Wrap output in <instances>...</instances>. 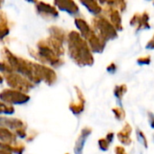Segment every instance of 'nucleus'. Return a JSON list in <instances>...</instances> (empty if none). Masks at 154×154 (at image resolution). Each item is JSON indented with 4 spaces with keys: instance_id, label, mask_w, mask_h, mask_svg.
Masks as SVG:
<instances>
[{
    "instance_id": "obj_13",
    "label": "nucleus",
    "mask_w": 154,
    "mask_h": 154,
    "mask_svg": "<svg viewBox=\"0 0 154 154\" xmlns=\"http://www.w3.org/2000/svg\"><path fill=\"white\" fill-rule=\"evenodd\" d=\"M92 133V128L86 126L84 127L81 132L80 134L79 135L76 143H75V147H74V152L75 154H82L83 153V149H84V145L86 143V141L88 140V136L91 134Z\"/></svg>"
},
{
    "instance_id": "obj_21",
    "label": "nucleus",
    "mask_w": 154,
    "mask_h": 154,
    "mask_svg": "<svg viewBox=\"0 0 154 154\" xmlns=\"http://www.w3.org/2000/svg\"><path fill=\"white\" fill-rule=\"evenodd\" d=\"M127 92V86L125 84H122V85H116L114 88V94L116 96V97L121 102L123 100V97L125 96V94Z\"/></svg>"
},
{
    "instance_id": "obj_33",
    "label": "nucleus",
    "mask_w": 154,
    "mask_h": 154,
    "mask_svg": "<svg viewBox=\"0 0 154 154\" xmlns=\"http://www.w3.org/2000/svg\"><path fill=\"white\" fill-rule=\"evenodd\" d=\"M148 118H149V123L152 128L154 129V114L152 112H148Z\"/></svg>"
},
{
    "instance_id": "obj_22",
    "label": "nucleus",
    "mask_w": 154,
    "mask_h": 154,
    "mask_svg": "<svg viewBox=\"0 0 154 154\" xmlns=\"http://www.w3.org/2000/svg\"><path fill=\"white\" fill-rule=\"evenodd\" d=\"M14 114V108L12 106H8L5 103H3L0 100V116L1 115H5L6 116H11Z\"/></svg>"
},
{
    "instance_id": "obj_38",
    "label": "nucleus",
    "mask_w": 154,
    "mask_h": 154,
    "mask_svg": "<svg viewBox=\"0 0 154 154\" xmlns=\"http://www.w3.org/2000/svg\"><path fill=\"white\" fill-rule=\"evenodd\" d=\"M65 154H69V153H65Z\"/></svg>"
},
{
    "instance_id": "obj_20",
    "label": "nucleus",
    "mask_w": 154,
    "mask_h": 154,
    "mask_svg": "<svg viewBox=\"0 0 154 154\" xmlns=\"http://www.w3.org/2000/svg\"><path fill=\"white\" fill-rule=\"evenodd\" d=\"M80 4L84 5L88 12L96 16H98L103 12V6L97 1H80Z\"/></svg>"
},
{
    "instance_id": "obj_2",
    "label": "nucleus",
    "mask_w": 154,
    "mask_h": 154,
    "mask_svg": "<svg viewBox=\"0 0 154 154\" xmlns=\"http://www.w3.org/2000/svg\"><path fill=\"white\" fill-rule=\"evenodd\" d=\"M1 55L4 60L11 66L14 72L28 79L34 85L40 84L35 75L34 62L16 56L7 47H4L1 50Z\"/></svg>"
},
{
    "instance_id": "obj_30",
    "label": "nucleus",
    "mask_w": 154,
    "mask_h": 154,
    "mask_svg": "<svg viewBox=\"0 0 154 154\" xmlns=\"http://www.w3.org/2000/svg\"><path fill=\"white\" fill-rule=\"evenodd\" d=\"M106 70L110 73H116V71L117 70V66L115 62H111L107 65L106 67Z\"/></svg>"
},
{
    "instance_id": "obj_9",
    "label": "nucleus",
    "mask_w": 154,
    "mask_h": 154,
    "mask_svg": "<svg viewBox=\"0 0 154 154\" xmlns=\"http://www.w3.org/2000/svg\"><path fill=\"white\" fill-rule=\"evenodd\" d=\"M100 5H103V4H100ZM105 5L104 13L109 17L108 20L110 21L112 25L115 27V29L116 31H122L124 27H123V23H122V16H121L120 12L114 7H111V6L106 5Z\"/></svg>"
},
{
    "instance_id": "obj_5",
    "label": "nucleus",
    "mask_w": 154,
    "mask_h": 154,
    "mask_svg": "<svg viewBox=\"0 0 154 154\" xmlns=\"http://www.w3.org/2000/svg\"><path fill=\"white\" fill-rule=\"evenodd\" d=\"M4 79L5 80L7 86L10 88L18 90V91L25 93V94H27L29 91H31L35 87V85L32 82H31L28 79L24 78L15 72L5 75Z\"/></svg>"
},
{
    "instance_id": "obj_14",
    "label": "nucleus",
    "mask_w": 154,
    "mask_h": 154,
    "mask_svg": "<svg viewBox=\"0 0 154 154\" xmlns=\"http://www.w3.org/2000/svg\"><path fill=\"white\" fill-rule=\"evenodd\" d=\"M76 27L79 30V34L81 35L82 38H84L86 41L92 35V33L94 32V30L92 29V27L88 24V23L81 18V17H77L74 21Z\"/></svg>"
},
{
    "instance_id": "obj_16",
    "label": "nucleus",
    "mask_w": 154,
    "mask_h": 154,
    "mask_svg": "<svg viewBox=\"0 0 154 154\" xmlns=\"http://www.w3.org/2000/svg\"><path fill=\"white\" fill-rule=\"evenodd\" d=\"M132 132H133V128L130 125V124L125 123L123 129L117 133V138L119 142L124 145H127V146L131 145V143H133V140L131 138Z\"/></svg>"
},
{
    "instance_id": "obj_31",
    "label": "nucleus",
    "mask_w": 154,
    "mask_h": 154,
    "mask_svg": "<svg viewBox=\"0 0 154 154\" xmlns=\"http://www.w3.org/2000/svg\"><path fill=\"white\" fill-rule=\"evenodd\" d=\"M115 154H126V151L123 146L116 145L115 147Z\"/></svg>"
},
{
    "instance_id": "obj_8",
    "label": "nucleus",
    "mask_w": 154,
    "mask_h": 154,
    "mask_svg": "<svg viewBox=\"0 0 154 154\" xmlns=\"http://www.w3.org/2000/svg\"><path fill=\"white\" fill-rule=\"evenodd\" d=\"M36 13L46 20H52L59 16V11L54 6L45 2H34Z\"/></svg>"
},
{
    "instance_id": "obj_32",
    "label": "nucleus",
    "mask_w": 154,
    "mask_h": 154,
    "mask_svg": "<svg viewBox=\"0 0 154 154\" xmlns=\"http://www.w3.org/2000/svg\"><path fill=\"white\" fill-rule=\"evenodd\" d=\"M145 48H146V49H148V50H154V34L152 35V39L147 42V44H146Z\"/></svg>"
},
{
    "instance_id": "obj_28",
    "label": "nucleus",
    "mask_w": 154,
    "mask_h": 154,
    "mask_svg": "<svg viewBox=\"0 0 154 154\" xmlns=\"http://www.w3.org/2000/svg\"><path fill=\"white\" fill-rule=\"evenodd\" d=\"M137 136H138L139 142L142 143L145 148H147V147H148V141H147V138H146L144 133H143V131H141V130L138 129V130H137Z\"/></svg>"
},
{
    "instance_id": "obj_4",
    "label": "nucleus",
    "mask_w": 154,
    "mask_h": 154,
    "mask_svg": "<svg viewBox=\"0 0 154 154\" xmlns=\"http://www.w3.org/2000/svg\"><path fill=\"white\" fill-rule=\"evenodd\" d=\"M91 27L94 32L106 42L117 38V31L112 25L110 21L103 15L95 16L91 20Z\"/></svg>"
},
{
    "instance_id": "obj_24",
    "label": "nucleus",
    "mask_w": 154,
    "mask_h": 154,
    "mask_svg": "<svg viewBox=\"0 0 154 154\" xmlns=\"http://www.w3.org/2000/svg\"><path fill=\"white\" fill-rule=\"evenodd\" d=\"M112 112L114 113L115 117H116V120H118V121H124V120L125 119L126 114H125V109H124L122 106L114 107V108L112 109Z\"/></svg>"
},
{
    "instance_id": "obj_18",
    "label": "nucleus",
    "mask_w": 154,
    "mask_h": 154,
    "mask_svg": "<svg viewBox=\"0 0 154 154\" xmlns=\"http://www.w3.org/2000/svg\"><path fill=\"white\" fill-rule=\"evenodd\" d=\"M10 32L9 20L3 11L0 10V41H3Z\"/></svg>"
},
{
    "instance_id": "obj_1",
    "label": "nucleus",
    "mask_w": 154,
    "mask_h": 154,
    "mask_svg": "<svg viewBox=\"0 0 154 154\" xmlns=\"http://www.w3.org/2000/svg\"><path fill=\"white\" fill-rule=\"evenodd\" d=\"M68 54L79 66H92L95 62L94 56L88 42L81 37L79 32L73 30L68 33Z\"/></svg>"
},
{
    "instance_id": "obj_25",
    "label": "nucleus",
    "mask_w": 154,
    "mask_h": 154,
    "mask_svg": "<svg viewBox=\"0 0 154 154\" xmlns=\"http://www.w3.org/2000/svg\"><path fill=\"white\" fill-rule=\"evenodd\" d=\"M150 14L147 11H144L142 14V21H141V29H150Z\"/></svg>"
},
{
    "instance_id": "obj_6",
    "label": "nucleus",
    "mask_w": 154,
    "mask_h": 154,
    "mask_svg": "<svg viewBox=\"0 0 154 154\" xmlns=\"http://www.w3.org/2000/svg\"><path fill=\"white\" fill-rule=\"evenodd\" d=\"M30 98L31 97L28 94L12 88H5L0 92V100L3 103L12 106L14 105H24L29 102Z\"/></svg>"
},
{
    "instance_id": "obj_26",
    "label": "nucleus",
    "mask_w": 154,
    "mask_h": 154,
    "mask_svg": "<svg viewBox=\"0 0 154 154\" xmlns=\"http://www.w3.org/2000/svg\"><path fill=\"white\" fill-rule=\"evenodd\" d=\"M14 70L13 69L11 68V66L5 60H0V73L3 74L4 76L5 75H7V74H10V73H13Z\"/></svg>"
},
{
    "instance_id": "obj_15",
    "label": "nucleus",
    "mask_w": 154,
    "mask_h": 154,
    "mask_svg": "<svg viewBox=\"0 0 154 154\" xmlns=\"http://www.w3.org/2000/svg\"><path fill=\"white\" fill-rule=\"evenodd\" d=\"M87 42L89 45L91 51L92 52H98V53L102 52L105 50V47L106 44V42L103 39H101L95 32L87 40Z\"/></svg>"
},
{
    "instance_id": "obj_36",
    "label": "nucleus",
    "mask_w": 154,
    "mask_h": 154,
    "mask_svg": "<svg viewBox=\"0 0 154 154\" xmlns=\"http://www.w3.org/2000/svg\"><path fill=\"white\" fill-rule=\"evenodd\" d=\"M3 81H4V77H3V75L0 74V84H2Z\"/></svg>"
},
{
    "instance_id": "obj_7",
    "label": "nucleus",
    "mask_w": 154,
    "mask_h": 154,
    "mask_svg": "<svg viewBox=\"0 0 154 154\" xmlns=\"http://www.w3.org/2000/svg\"><path fill=\"white\" fill-rule=\"evenodd\" d=\"M34 69L36 78L40 83L43 81L48 86H52L56 83L58 79L57 74L51 67L34 62Z\"/></svg>"
},
{
    "instance_id": "obj_11",
    "label": "nucleus",
    "mask_w": 154,
    "mask_h": 154,
    "mask_svg": "<svg viewBox=\"0 0 154 154\" xmlns=\"http://www.w3.org/2000/svg\"><path fill=\"white\" fill-rule=\"evenodd\" d=\"M76 94H77V97H78V101L77 102H70L69 104V110L75 115V116H79L80 115L84 109H85V103H86V98L84 97L83 92L81 91L80 88H79V87L75 86L74 88Z\"/></svg>"
},
{
    "instance_id": "obj_35",
    "label": "nucleus",
    "mask_w": 154,
    "mask_h": 154,
    "mask_svg": "<svg viewBox=\"0 0 154 154\" xmlns=\"http://www.w3.org/2000/svg\"><path fill=\"white\" fill-rule=\"evenodd\" d=\"M0 154H12L11 152H7V151H5V150H2V149H0Z\"/></svg>"
},
{
    "instance_id": "obj_29",
    "label": "nucleus",
    "mask_w": 154,
    "mask_h": 154,
    "mask_svg": "<svg viewBox=\"0 0 154 154\" xmlns=\"http://www.w3.org/2000/svg\"><path fill=\"white\" fill-rule=\"evenodd\" d=\"M136 61L140 65H149L151 63V61H152V59H151L150 55H147V56L139 57Z\"/></svg>"
},
{
    "instance_id": "obj_17",
    "label": "nucleus",
    "mask_w": 154,
    "mask_h": 154,
    "mask_svg": "<svg viewBox=\"0 0 154 154\" xmlns=\"http://www.w3.org/2000/svg\"><path fill=\"white\" fill-rule=\"evenodd\" d=\"M0 142L7 145H13L16 143V135L7 128L0 127Z\"/></svg>"
},
{
    "instance_id": "obj_3",
    "label": "nucleus",
    "mask_w": 154,
    "mask_h": 154,
    "mask_svg": "<svg viewBox=\"0 0 154 154\" xmlns=\"http://www.w3.org/2000/svg\"><path fill=\"white\" fill-rule=\"evenodd\" d=\"M30 55L35 58L43 65H49L53 68H59L64 64V60L60 57L47 43L45 39L39 41L36 44V49H29Z\"/></svg>"
},
{
    "instance_id": "obj_37",
    "label": "nucleus",
    "mask_w": 154,
    "mask_h": 154,
    "mask_svg": "<svg viewBox=\"0 0 154 154\" xmlns=\"http://www.w3.org/2000/svg\"><path fill=\"white\" fill-rule=\"evenodd\" d=\"M3 4H4V2H3V1H0V8H1V6H2Z\"/></svg>"
},
{
    "instance_id": "obj_27",
    "label": "nucleus",
    "mask_w": 154,
    "mask_h": 154,
    "mask_svg": "<svg viewBox=\"0 0 154 154\" xmlns=\"http://www.w3.org/2000/svg\"><path fill=\"white\" fill-rule=\"evenodd\" d=\"M109 145H110V143L106 141V138H100L98 140V146H99L101 151H103V152L108 151L109 150Z\"/></svg>"
},
{
    "instance_id": "obj_10",
    "label": "nucleus",
    "mask_w": 154,
    "mask_h": 154,
    "mask_svg": "<svg viewBox=\"0 0 154 154\" xmlns=\"http://www.w3.org/2000/svg\"><path fill=\"white\" fill-rule=\"evenodd\" d=\"M0 127L7 128L13 132H15L18 129L27 128L26 125L18 118L8 117V116H0Z\"/></svg>"
},
{
    "instance_id": "obj_12",
    "label": "nucleus",
    "mask_w": 154,
    "mask_h": 154,
    "mask_svg": "<svg viewBox=\"0 0 154 154\" xmlns=\"http://www.w3.org/2000/svg\"><path fill=\"white\" fill-rule=\"evenodd\" d=\"M54 6L61 11L67 12L70 15H77L79 14V8L76 2L67 0V1H54Z\"/></svg>"
},
{
    "instance_id": "obj_19",
    "label": "nucleus",
    "mask_w": 154,
    "mask_h": 154,
    "mask_svg": "<svg viewBox=\"0 0 154 154\" xmlns=\"http://www.w3.org/2000/svg\"><path fill=\"white\" fill-rule=\"evenodd\" d=\"M49 33H50V36L58 40L59 42H62L64 44L65 42H67V37H68V34L66 32L65 30H63L62 28L59 27V26H56V25H52L49 28Z\"/></svg>"
},
{
    "instance_id": "obj_34",
    "label": "nucleus",
    "mask_w": 154,
    "mask_h": 154,
    "mask_svg": "<svg viewBox=\"0 0 154 154\" xmlns=\"http://www.w3.org/2000/svg\"><path fill=\"white\" fill-rule=\"evenodd\" d=\"M114 136H115V134H114V132H109V133L106 134V141H107L109 143H111L113 142Z\"/></svg>"
},
{
    "instance_id": "obj_23",
    "label": "nucleus",
    "mask_w": 154,
    "mask_h": 154,
    "mask_svg": "<svg viewBox=\"0 0 154 154\" xmlns=\"http://www.w3.org/2000/svg\"><path fill=\"white\" fill-rule=\"evenodd\" d=\"M141 21H142V14L135 13L130 19V25L135 27L136 30H142L141 29Z\"/></svg>"
}]
</instances>
